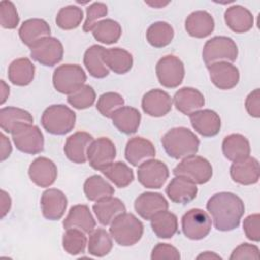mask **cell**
Returning <instances> with one entry per match:
<instances>
[{
    "mask_svg": "<svg viewBox=\"0 0 260 260\" xmlns=\"http://www.w3.org/2000/svg\"><path fill=\"white\" fill-rule=\"evenodd\" d=\"M83 192L89 201H99L114 195L115 190L112 185L102 176L93 175L87 178L83 184Z\"/></svg>",
    "mask_w": 260,
    "mask_h": 260,
    "instance_id": "74e56055",
    "label": "cell"
},
{
    "mask_svg": "<svg viewBox=\"0 0 260 260\" xmlns=\"http://www.w3.org/2000/svg\"><path fill=\"white\" fill-rule=\"evenodd\" d=\"M207 69L211 82L219 89H232L239 83V69L230 62H216L208 65Z\"/></svg>",
    "mask_w": 260,
    "mask_h": 260,
    "instance_id": "5bb4252c",
    "label": "cell"
},
{
    "mask_svg": "<svg viewBox=\"0 0 260 260\" xmlns=\"http://www.w3.org/2000/svg\"><path fill=\"white\" fill-rule=\"evenodd\" d=\"M230 175L234 182L248 186L256 184L260 178L259 161L253 156H247L234 161L230 168Z\"/></svg>",
    "mask_w": 260,
    "mask_h": 260,
    "instance_id": "9a60e30c",
    "label": "cell"
},
{
    "mask_svg": "<svg viewBox=\"0 0 260 260\" xmlns=\"http://www.w3.org/2000/svg\"><path fill=\"white\" fill-rule=\"evenodd\" d=\"M93 38L103 44L111 45L119 41L122 35V27L114 19L107 18L99 20L90 29Z\"/></svg>",
    "mask_w": 260,
    "mask_h": 260,
    "instance_id": "8d00e7d4",
    "label": "cell"
},
{
    "mask_svg": "<svg viewBox=\"0 0 260 260\" xmlns=\"http://www.w3.org/2000/svg\"><path fill=\"white\" fill-rule=\"evenodd\" d=\"M150 225L156 237L170 239L178 232V218L175 213L168 211V209L162 210L151 217Z\"/></svg>",
    "mask_w": 260,
    "mask_h": 260,
    "instance_id": "e575fe53",
    "label": "cell"
},
{
    "mask_svg": "<svg viewBox=\"0 0 260 260\" xmlns=\"http://www.w3.org/2000/svg\"><path fill=\"white\" fill-rule=\"evenodd\" d=\"M173 103L176 109L184 115H190L200 110L204 104V95L194 87H183L176 91Z\"/></svg>",
    "mask_w": 260,
    "mask_h": 260,
    "instance_id": "484cf974",
    "label": "cell"
},
{
    "mask_svg": "<svg viewBox=\"0 0 260 260\" xmlns=\"http://www.w3.org/2000/svg\"><path fill=\"white\" fill-rule=\"evenodd\" d=\"M16 148L27 154H38L44 150V135L38 126L21 124L11 133Z\"/></svg>",
    "mask_w": 260,
    "mask_h": 260,
    "instance_id": "ba28073f",
    "label": "cell"
},
{
    "mask_svg": "<svg viewBox=\"0 0 260 260\" xmlns=\"http://www.w3.org/2000/svg\"><path fill=\"white\" fill-rule=\"evenodd\" d=\"M259 219H260L259 213H254V214L248 215L243 222V230L245 232L246 237L253 242L260 241Z\"/></svg>",
    "mask_w": 260,
    "mask_h": 260,
    "instance_id": "f907efd6",
    "label": "cell"
},
{
    "mask_svg": "<svg viewBox=\"0 0 260 260\" xmlns=\"http://www.w3.org/2000/svg\"><path fill=\"white\" fill-rule=\"evenodd\" d=\"M105 48L99 45L89 47L83 56V63L88 73L94 78H104L109 75V68L103 60V52Z\"/></svg>",
    "mask_w": 260,
    "mask_h": 260,
    "instance_id": "d590c367",
    "label": "cell"
},
{
    "mask_svg": "<svg viewBox=\"0 0 260 260\" xmlns=\"http://www.w3.org/2000/svg\"><path fill=\"white\" fill-rule=\"evenodd\" d=\"M173 106V99L171 95L162 89H151L144 93L141 107L145 114L150 117H162L166 116Z\"/></svg>",
    "mask_w": 260,
    "mask_h": 260,
    "instance_id": "ac0fdd59",
    "label": "cell"
},
{
    "mask_svg": "<svg viewBox=\"0 0 260 260\" xmlns=\"http://www.w3.org/2000/svg\"><path fill=\"white\" fill-rule=\"evenodd\" d=\"M155 156V148L151 141L146 138L135 136L128 140L125 147V158L134 167Z\"/></svg>",
    "mask_w": 260,
    "mask_h": 260,
    "instance_id": "44dd1931",
    "label": "cell"
},
{
    "mask_svg": "<svg viewBox=\"0 0 260 260\" xmlns=\"http://www.w3.org/2000/svg\"><path fill=\"white\" fill-rule=\"evenodd\" d=\"M86 81V74L77 64L60 65L54 70L53 85L57 91L63 94H71Z\"/></svg>",
    "mask_w": 260,
    "mask_h": 260,
    "instance_id": "8992f818",
    "label": "cell"
},
{
    "mask_svg": "<svg viewBox=\"0 0 260 260\" xmlns=\"http://www.w3.org/2000/svg\"><path fill=\"white\" fill-rule=\"evenodd\" d=\"M147 5L151 6V7H155V8H160V7H164V6H167L169 4V2H145Z\"/></svg>",
    "mask_w": 260,
    "mask_h": 260,
    "instance_id": "6f0895ef",
    "label": "cell"
},
{
    "mask_svg": "<svg viewBox=\"0 0 260 260\" xmlns=\"http://www.w3.org/2000/svg\"><path fill=\"white\" fill-rule=\"evenodd\" d=\"M95 98V91L92 86L84 84L73 93L69 94L67 98V102L70 106L77 110H84L93 105Z\"/></svg>",
    "mask_w": 260,
    "mask_h": 260,
    "instance_id": "f6af8a7d",
    "label": "cell"
},
{
    "mask_svg": "<svg viewBox=\"0 0 260 260\" xmlns=\"http://www.w3.org/2000/svg\"><path fill=\"white\" fill-rule=\"evenodd\" d=\"M142 222L133 214L123 212L110 224V235L115 242L123 247L133 246L140 241L143 235Z\"/></svg>",
    "mask_w": 260,
    "mask_h": 260,
    "instance_id": "3957f363",
    "label": "cell"
},
{
    "mask_svg": "<svg viewBox=\"0 0 260 260\" xmlns=\"http://www.w3.org/2000/svg\"><path fill=\"white\" fill-rule=\"evenodd\" d=\"M30 57L44 66H55L63 59L62 43L54 37H46L29 47Z\"/></svg>",
    "mask_w": 260,
    "mask_h": 260,
    "instance_id": "9c48e42d",
    "label": "cell"
},
{
    "mask_svg": "<svg viewBox=\"0 0 260 260\" xmlns=\"http://www.w3.org/2000/svg\"><path fill=\"white\" fill-rule=\"evenodd\" d=\"M108 14V6L103 2H93L86 8V18L83 24V31L89 32L91 27Z\"/></svg>",
    "mask_w": 260,
    "mask_h": 260,
    "instance_id": "7dc6e473",
    "label": "cell"
},
{
    "mask_svg": "<svg viewBox=\"0 0 260 260\" xmlns=\"http://www.w3.org/2000/svg\"><path fill=\"white\" fill-rule=\"evenodd\" d=\"M58 170L55 162L45 156L37 157L28 168V176L34 184L46 188L53 185L57 179Z\"/></svg>",
    "mask_w": 260,
    "mask_h": 260,
    "instance_id": "2e32d148",
    "label": "cell"
},
{
    "mask_svg": "<svg viewBox=\"0 0 260 260\" xmlns=\"http://www.w3.org/2000/svg\"><path fill=\"white\" fill-rule=\"evenodd\" d=\"M76 114L65 105L48 107L41 118L43 128L53 135H65L75 126Z\"/></svg>",
    "mask_w": 260,
    "mask_h": 260,
    "instance_id": "277c9868",
    "label": "cell"
},
{
    "mask_svg": "<svg viewBox=\"0 0 260 260\" xmlns=\"http://www.w3.org/2000/svg\"><path fill=\"white\" fill-rule=\"evenodd\" d=\"M36 67L28 58L13 60L8 67V79L17 86L28 85L35 77Z\"/></svg>",
    "mask_w": 260,
    "mask_h": 260,
    "instance_id": "1f68e13d",
    "label": "cell"
},
{
    "mask_svg": "<svg viewBox=\"0 0 260 260\" xmlns=\"http://www.w3.org/2000/svg\"><path fill=\"white\" fill-rule=\"evenodd\" d=\"M113 125L124 134H133L137 131L140 121L141 114L133 107L123 106L118 109L112 116Z\"/></svg>",
    "mask_w": 260,
    "mask_h": 260,
    "instance_id": "4dcf8cb0",
    "label": "cell"
},
{
    "mask_svg": "<svg viewBox=\"0 0 260 260\" xmlns=\"http://www.w3.org/2000/svg\"><path fill=\"white\" fill-rule=\"evenodd\" d=\"M196 258L197 259H207V260H210V259H219L220 260L221 259V257L218 254H216L214 252H210V251H205V252L199 254Z\"/></svg>",
    "mask_w": 260,
    "mask_h": 260,
    "instance_id": "9f6ffc18",
    "label": "cell"
},
{
    "mask_svg": "<svg viewBox=\"0 0 260 260\" xmlns=\"http://www.w3.org/2000/svg\"><path fill=\"white\" fill-rule=\"evenodd\" d=\"M31 114L23 109L16 107H5L0 110V127L4 132L12 131L21 124H32Z\"/></svg>",
    "mask_w": 260,
    "mask_h": 260,
    "instance_id": "836d02e7",
    "label": "cell"
},
{
    "mask_svg": "<svg viewBox=\"0 0 260 260\" xmlns=\"http://www.w3.org/2000/svg\"><path fill=\"white\" fill-rule=\"evenodd\" d=\"M161 144L170 157L181 159L196 154L200 141L190 129L176 127L165 133L161 138Z\"/></svg>",
    "mask_w": 260,
    "mask_h": 260,
    "instance_id": "7a4b0ae2",
    "label": "cell"
},
{
    "mask_svg": "<svg viewBox=\"0 0 260 260\" xmlns=\"http://www.w3.org/2000/svg\"><path fill=\"white\" fill-rule=\"evenodd\" d=\"M102 173L118 188H126L134 180V173L132 169L123 161L112 162Z\"/></svg>",
    "mask_w": 260,
    "mask_h": 260,
    "instance_id": "ab89813d",
    "label": "cell"
},
{
    "mask_svg": "<svg viewBox=\"0 0 260 260\" xmlns=\"http://www.w3.org/2000/svg\"><path fill=\"white\" fill-rule=\"evenodd\" d=\"M206 208L212 217L214 228L220 232L237 229L245 212L243 200L232 192L215 193L208 199Z\"/></svg>",
    "mask_w": 260,
    "mask_h": 260,
    "instance_id": "6da1fadb",
    "label": "cell"
},
{
    "mask_svg": "<svg viewBox=\"0 0 260 260\" xmlns=\"http://www.w3.org/2000/svg\"><path fill=\"white\" fill-rule=\"evenodd\" d=\"M95 219L93 218L89 207L85 204L73 205L63 220V226L67 229H78L85 234H90L95 229Z\"/></svg>",
    "mask_w": 260,
    "mask_h": 260,
    "instance_id": "cb8c5ba5",
    "label": "cell"
},
{
    "mask_svg": "<svg viewBox=\"0 0 260 260\" xmlns=\"http://www.w3.org/2000/svg\"><path fill=\"white\" fill-rule=\"evenodd\" d=\"M66 195L59 189L50 188L43 192L41 197V208L43 216L49 220L60 219L66 210Z\"/></svg>",
    "mask_w": 260,
    "mask_h": 260,
    "instance_id": "e0dca14e",
    "label": "cell"
},
{
    "mask_svg": "<svg viewBox=\"0 0 260 260\" xmlns=\"http://www.w3.org/2000/svg\"><path fill=\"white\" fill-rule=\"evenodd\" d=\"M182 232L190 240H201L208 236L211 230V218L200 208H192L182 216Z\"/></svg>",
    "mask_w": 260,
    "mask_h": 260,
    "instance_id": "8fae6325",
    "label": "cell"
},
{
    "mask_svg": "<svg viewBox=\"0 0 260 260\" xmlns=\"http://www.w3.org/2000/svg\"><path fill=\"white\" fill-rule=\"evenodd\" d=\"M0 143H1V150H0L1 151L0 152L1 161H4L11 154L12 146H11V143H10L9 139L3 133L0 134Z\"/></svg>",
    "mask_w": 260,
    "mask_h": 260,
    "instance_id": "f5cc1de1",
    "label": "cell"
},
{
    "mask_svg": "<svg viewBox=\"0 0 260 260\" xmlns=\"http://www.w3.org/2000/svg\"><path fill=\"white\" fill-rule=\"evenodd\" d=\"M224 21L233 31L244 34L253 27L254 17L251 11L246 7L233 5L224 11Z\"/></svg>",
    "mask_w": 260,
    "mask_h": 260,
    "instance_id": "4316f807",
    "label": "cell"
},
{
    "mask_svg": "<svg viewBox=\"0 0 260 260\" xmlns=\"http://www.w3.org/2000/svg\"><path fill=\"white\" fill-rule=\"evenodd\" d=\"M0 83H1V87H0V89H1V90H0V104L3 105V104L6 102V100L8 99V96H9L10 88H9V86L5 83L4 80H1Z\"/></svg>",
    "mask_w": 260,
    "mask_h": 260,
    "instance_id": "11a10c76",
    "label": "cell"
},
{
    "mask_svg": "<svg viewBox=\"0 0 260 260\" xmlns=\"http://www.w3.org/2000/svg\"><path fill=\"white\" fill-rule=\"evenodd\" d=\"M123 96L114 91L105 92L100 95L96 103V110L106 118H112L113 114L124 106Z\"/></svg>",
    "mask_w": 260,
    "mask_h": 260,
    "instance_id": "ee69618b",
    "label": "cell"
},
{
    "mask_svg": "<svg viewBox=\"0 0 260 260\" xmlns=\"http://www.w3.org/2000/svg\"><path fill=\"white\" fill-rule=\"evenodd\" d=\"M174 39V28L166 21H156L146 30V40L154 48H164Z\"/></svg>",
    "mask_w": 260,
    "mask_h": 260,
    "instance_id": "f35d334b",
    "label": "cell"
},
{
    "mask_svg": "<svg viewBox=\"0 0 260 260\" xmlns=\"http://www.w3.org/2000/svg\"><path fill=\"white\" fill-rule=\"evenodd\" d=\"M86 244L85 233L78 229H67L62 238L63 249L72 256L84 253Z\"/></svg>",
    "mask_w": 260,
    "mask_h": 260,
    "instance_id": "b9f144b4",
    "label": "cell"
},
{
    "mask_svg": "<svg viewBox=\"0 0 260 260\" xmlns=\"http://www.w3.org/2000/svg\"><path fill=\"white\" fill-rule=\"evenodd\" d=\"M245 107L248 114L251 117L259 118L260 117V92L259 88L251 91L245 101Z\"/></svg>",
    "mask_w": 260,
    "mask_h": 260,
    "instance_id": "816d5d0a",
    "label": "cell"
},
{
    "mask_svg": "<svg viewBox=\"0 0 260 260\" xmlns=\"http://www.w3.org/2000/svg\"><path fill=\"white\" fill-rule=\"evenodd\" d=\"M173 173L175 176H182L189 179L196 185H203L211 179L212 167L205 157L193 154L182 158Z\"/></svg>",
    "mask_w": 260,
    "mask_h": 260,
    "instance_id": "52a82bcc",
    "label": "cell"
},
{
    "mask_svg": "<svg viewBox=\"0 0 260 260\" xmlns=\"http://www.w3.org/2000/svg\"><path fill=\"white\" fill-rule=\"evenodd\" d=\"M238 46L233 39L224 36L213 37L208 40L202 51V58L206 66L216 62H234L238 58Z\"/></svg>",
    "mask_w": 260,
    "mask_h": 260,
    "instance_id": "5b68a950",
    "label": "cell"
},
{
    "mask_svg": "<svg viewBox=\"0 0 260 260\" xmlns=\"http://www.w3.org/2000/svg\"><path fill=\"white\" fill-rule=\"evenodd\" d=\"M155 72L159 83L167 88L178 87L185 76L183 62L174 55H167L160 58L156 63Z\"/></svg>",
    "mask_w": 260,
    "mask_h": 260,
    "instance_id": "30bf717a",
    "label": "cell"
},
{
    "mask_svg": "<svg viewBox=\"0 0 260 260\" xmlns=\"http://www.w3.org/2000/svg\"><path fill=\"white\" fill-rule=\"evenodd\" d=\"M83 19V11L80 7L75 5H68L62 7L56 16L57 25L64 29L70 30L79 26Z\"/></svg>",
    "mask_w": 260,
    "mask_h": 260,
    "instance_id": "7bdbcfd3",
    "label": "cell"
},
{
    "mask_svg": "<svg viewBox=\"0 0 260 260\" xmlns=\"http://www.w3.org/2000/svg\"><path fill=\"white\" fill-rule=\"evenodd\" d=\"M88 253L95 257L108 255L113 248L112 236L105 229H96L89 234Z\"/></svg>",
    "mask_w": 260,
    "mask_h": 260,
    "instance_id": "60d3db41",
    "label": "cell"
},
{
    "mask_svg": "<svg viewBox=\"0 0 260 260\" xmlns=\"http://www.w3.org/2000/svg\"><path fill=\"white\" fill-rule=\"evenodd\" d=\"M134 208L139 216L143 219L150 220L157 212L167 210L169 203L160 193L144 192L135 199Z\"/></svg>",
    "mask_w": 260,
    "mask_h": 260,
    "instance_id": "7402d4cb",
    "label": "cell"
},
{
    "mask_svg": "<svg viewBox=\"0 0 260 260\" xmlns=\"http://www.w3.org/2000/svg\"><path fill=\"white\" fill-rule=\"evenodd\" d=\"M103 60L106 66L117 74H125L132 68L133 57L125 49L110 48L103 52Z\"/></svg>",
    "mask_w": 260,
    "mask_h": 260,
    "instance_id": "d6a6232c",
    "label": "cell"
},
{
    "mask_svg": "<svg viewBox=\"0 0 260 260\" xmlns=\"http://www.w3.org/2000/svg\"><path fill=\"white\" fill-rule=\"evenodd\" d=\"M10 208H11V198L6 191L1 190V218L5 217V215L9 212Z\"/></svg>",
    "mask_w": 260,
    "mask_h": 260,
    "instance_id": "db71d44e",
    "label": "cell"
},
{
    "mask_svg": "<svg viewBox=\"0 0 260 260\" xmlns=\"http://www.w3.org/2000/svg\"><path fill=\"white\" fill-rule=\"evenodd\" d=\"M92 210L101 224L109 225L119 214L126 211V206L122 200L111 196L96 201Z\"/></svg>",
    "mask_w": 260,
    "mask_h": 260,
    "instance_id": "83f0119b",
    "label": "cell"
},
{
    "mask_svg": "<svg viewBox=\"0 0 260 260\" xmlns=\"http://www.w3.org/2000/svg\"><path fill=\"white\" fill-rule=\"evenodd\" d=\"M116 157V146L108 137L93 139L87 149V160L96 171H103L110 166Z\"/></svg>",
    "mask_w": 260,
    "mask_h": 260,
    "instance_id": "4fadbf2b",
    "label": "cell"
},
{
    "mask_svg": "<svg viewBox=\"0 0 260 260\" xmlns=\"http://www.w3.org/2000/svg\"><path fill=\"white\" fill-rule=\"evenodd\" d=\"M222 153L231 161H238L250 155L251 147L249 140L242 134L233 133L222 140Z\"/></svg>",
    "mask_w": 260,
    "mask_h": 260,
    "instance_id": "f546056e",
    "label": "cell"
},
{
    "mask_svg": "<svg viewBox=\"0 0 260 260\" xmlns=\"http://www.w3.org/2000/svg\"><path fill=\"white\" fill-rule=\"evenodd\" d=\"M198 188L195 183L182 176H175L166 188L168 197L174 203L187 204L197 196Z\"/></svg>",
    "mask_w": 260,
    "mask_h": 260,
    "instance_id": "603a6c76",
    "label": "cell"
},
{
    "mask_svg": "<svg viewBox=\"0 0 260 260\" xmlns=\"http://www.w3.org/2000/svg\"><path fill=\"white\" fill-rule=\"evenodd\" d=\"M50 25L46 20L41 18H30L25 20L18 29V35L21 42L27 47L32 46L43 38L50 37Z\"/></svg>",
    "mask_w": 260,
    "mask_h": 260,
    "instance_id": "f1b7e54d",
    "label": "cell"
},
{
    "mask_svg": "<svg viewBox=\"0 0 260 260\" xmlns=\"http://www.w3.org/2000/svg\"><path fill=\"white\" fill-rule=\"evenodd\" d=\"M169 169L167 165L158 159H148L138 166V182L148 189L161 188L169 178Z\"/></svg>",
    "mask_w": 260,
    "mask_h": 260,
    "instance_id": "7c38bea8",
    "label": "cell"
},
{
    "mask_svg": "<svg viewBox=\"0 0 260 260\" xmlns=\"http://www.w3.org/2000/svg\"><path fill=\"white\" fill-rule=\"evenodd\" d=\"M93 137L85 132L78 131L70 135L64 145L66 157L75 164H84L87 160V149L92 142Z\"/></svg>",
    "mask_w": 260,
    "mask_h": 260,
    "instance_id": "ffe728a7",
    "label": "cell"
},
{
    "mask_svg": "<svg viewBox=\"0 0 260 260\" xmlns=\"http://www.w3.org/2000/svg\"><path fill=\"white\" fill-rule=\"evenodd\" d=\"M189 118L193 129L204 137L215 136L220 131V117L212 110H198L190 114Z\"/></svg>",
    "mask_w": 260,
    "mask_h": 260,
    "instance_id": "d6986e66",
    "label": "cell"
},
{
    "mask_svg": "<svg viewBox=\"0 0 260 260\" xmlns=\"http://www.w3.org/2000/svg\"><path fill=\"white\" fill-rule=\"evenodd\" d=\"M214 19L205 10H197L189 14L185 20V29L189 36L203 39L211 35L214 30Z\"/></svg>",
    "mask_w": 260,
    "mask_h": 260,
    "instance_id": "d4e9b609",
    "label": "cell"
},
{
    "mask_svg": "<svg viewBox=\"0 0 260 260\" xmlns=\"http://www.w3.org/2000/svg\"><path fill=\"white\" fill-rule=\"evenodd\" d=\"M230 259L232 260H240V259H259V248L256 245H252L249 243H243L236 247Z\"/></svg>",
    "mask_w": 260,
    "mask_h": 260,
    "instance_id": "681fc988",
    "label": "cell"
},
{
    "mask_svg": "<svg viewBox=\"0 0 260 260\" xmlns=\"http://www.w3.org/2000/svg\"><path fill=\"white\" fill-rule=\"evenodd\" d=\"M150 258L152 260H179L181 258V255L176 247L166 243H158L153 247Z\"/></svg>",
    "mask_w": 260,
    "mask_h": 260,
    "instance_id": "c3c4849f",
    "label": "cell"
},
{
    "mask_svg": "<svg viewBox=\"0 0 260 260\" xmlns=\"http://www.w3.org/2000/svg\"><path fill=\"white\" fill-rule=\"evenodd\" d=\"M19 23V16L15 5L8 0L0 2V24L3 28L13 29Z\"/></svg>",
    "mask_w": 260,
    "mask_h": 260,
    "instance_id": "bcb514c9",
    "label": "cell"
}]
</instances>
